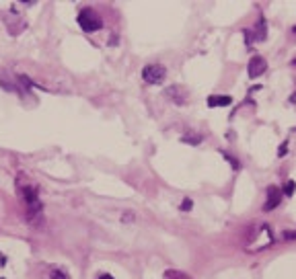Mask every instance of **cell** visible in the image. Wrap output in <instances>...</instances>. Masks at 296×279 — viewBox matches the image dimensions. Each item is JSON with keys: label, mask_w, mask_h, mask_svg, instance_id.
<instances>
[{"label": "cell", "mask_w": 296, "mask_h": 279, "mask_svg": "<svg viewBox=\"0 0 296 279\" xmlns=\"http://www.w3.org/2000/svg\"><path fill=\"white\" fill-rule=\"evenodd\" d=\"M78 25L82 27V31L87 33H95L99 27H101V19L97 17L95 10H82L78 15Z\"/></svg>", "instance_id": "1"}, {"label": "cell", "mask_w": 296, "mask_h": 279, "mask_svg": "<svg viewBox=\"0 0 296 279\" xmlns=\"http://www.w3.org/2000/svg\"><path fill=\"white\" fill-rule=\"evenodd\" d=\"M165 68L159 66V64H152V66H146L144 72H142V78L148 82V85H159V82L165 80Z\"/></svg>", "instance_id": "2"}, {"label": "cell", "mask_w": 296, "mask_h": 279, "mask_svg": "<svg viewBox=\"0 0 296 279\" xmlns=\"http://www.w3.org/2000/svg\"><path fill=\"white\" fill-rule=\"evenodd\" d=\"M263 70H265V62H263V58H259V55L251 58V62H249V76H251V78L261 76V74H263Z\"/></svg>", "instance_id": "3"}, {"label": "cell", "mask_w": 296, "mask_h": 279, "mask_svg": "<svg viewBox=\"0 0 296 279\" xmlns=\"http://www.w3.org/2000/svg\"><path fill=\"white\" fill-rule=\"evenodd\" d=\"M229 103H231V96H227V94L210 96V99H208V105H210V107H227Z\"/></svg>", "instance_id": "4"}, {"label": "cell", "mask_w": 296, "mask_h": 279, "mask_svg": "<svg viewBox=\"0 0 296 279\" xmlns=\"http://www.w3.org/2000/svg\"><path fill=\"white\" fill-rule=\"evenodd\" d=\"M278 201H280V193H278V189H270V199H267V203H265V209H274L276 205H278Z\"/></svg>", "instance_id": "5"}, {"label": "cell", "mask_w": 296, "mask_h": 279, "mask_svg": "<svg viewBox=\"0 0 296 279\" xmlns=\"http://www.w3.org/2000/svg\"><path fill=\"white\" fill-rule=\"evenodd\" d=\"M165 277H167V279H189L185 273H179V271H167Z\"/></svg>", "instance_id": "6"}, {"label": "cell", "mask_w": 296, "mask_h": 279, "mask_svg": "<svg viewBox=\"0 0 296 279\" xmlns=\"http://www.w3.org/2000/svg\"><path fill=\"white\" fill-rule=\"evenodd\" d=\"M52 279H66V275L60 273V271H54V273H52Z\"/></svg>", "instance_id": "7"}, {"label": "cell", "mask_w": 296, "mask_h": 279, "mask_svg": "<svg viewBox=\"0 0 296 279\" xmlns=\"http://www.w3.org/2000/svg\"><path fill=\"white\" fill-rule=\"evenodd\" d=\"M292 191H294V183H288L286 185V193H292Z\"/></svg>", "instance_id": "8"}, {"label": "cell", "mask_w": 296, "mask_h": 279, "mask_svg": "<svg viewBox=\"0 0 296 279\" xmlns=\"http://www.w3.org/2000/svg\"><path fill=\"white\" fill-rule=\"evenodd\" d=\"M99 279H114V277H111V275H101Z\"/></svg>", "instance_id": "9"}, {"label": "cell", "mask_w": 296, "mask_h": 279, "mask_svg": "<svg viewBox=\"0 0 296 279\" xmlns=\"http://www.w3.org/2000/svg\"><path fill=\"white\" fill-rule=\"evenodd\" d=\"M294 31H296V27H294Z\"/></svg>", "instance_id": "10"}]
</instances>
